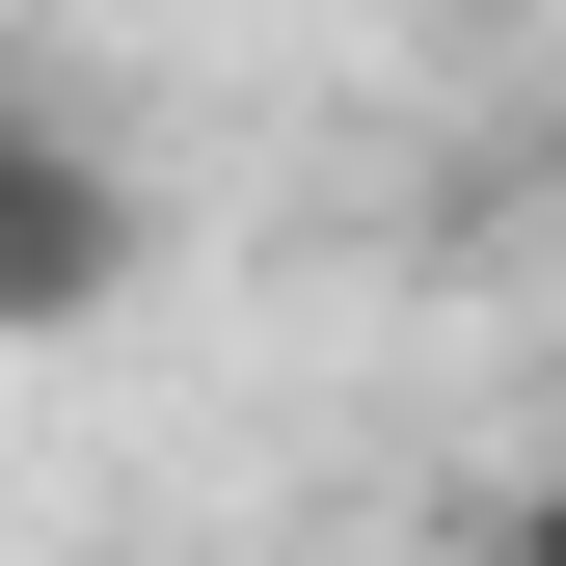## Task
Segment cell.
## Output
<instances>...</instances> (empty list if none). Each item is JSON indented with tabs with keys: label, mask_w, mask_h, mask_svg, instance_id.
<instances>
[{
	"label": "cell",
	"mask_w": 566,
	"mask_h": 566,
	"mask_svg": "<svg viewBox=\"0 0 566 566\" xmlns=\"http://www.w3.org/2000/svg\"><path fill=\"white\" fill-rule=\"evenodd\" d=\"M108 270H135V189H108V135H0V350H82L108 324Z\"/></svg>",
	"instance_id": "1"
},
{
	"label": "cell",
	"mask_w": 566,
	"mask_h": 566,
	"mask_svg": "<svg viewBox=\"0 0 566 566\" xmlns=\"http://www.w3.org/2000/svg\"><path fill=\"white\" fill-rule=\"evenodd\" d=\"M513 566H566V432H539V485H513Z\"/></svg>",
	"instance_id": "2"
}]
</instances>
